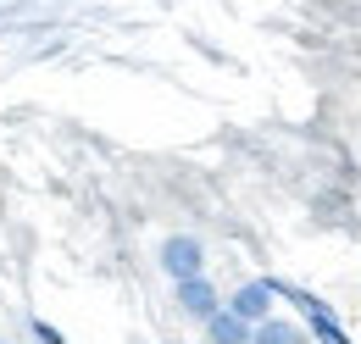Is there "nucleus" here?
Instances as JSON below:
<instances>
[{
    "label": "nucleus",
    "mask_w": 361,
    "mask_h": 344,
    "mask_svg": "<svg viewBox=\"0 0 361 344\" xmlns=\"http://www.w3.org/2000/svg\"><path fill=\"white\" fill-rule=\"evenodd\" d=\"M156 272L167 278V283H183V278H206L212 272V250H206V239L200 233H161V245H156Z\"/></svg>",
    "instance_id": "nucleus-1"
},
{
    "label": "nucleus",
    "mask_w": 361,
    "mask_h": 344,
    "mask_svg": "<svg viewBox=\"0 0 361 344\" xmlns=\"http://www.w3.org/2000/svg\"><path fill=\"white\" fill-rule=\"evenodd\" d=\"M223 305L239 317V322H267V317H278V278H245V283H233V289H223Z\"/></svg>",
    "instance_id": "nucleus-2"
},
{
    "label": "nucleus",
    "mask_w": 361,
    "mask_h": 344,
    "mask_svg": "<svg viewBox=\"0 0 361 344\" xmlns=\"http://www.w3.org/2000/svg\"><path fill=\"white\" fill-rule=\"evenodd\" d=\"M173 305H178L183 322L206 328V322L223 311V289L212 283V272H206V278H183V283H173Z\"/></svg>",
    "instance_id": "nucleus-3"
},
{
    "label": "nucleus",
    "mask_w": 361,
    "mask_h": 344,
    "mask_svg": "<svg viewBox=\"0 0 361 344\" xmlns=\"http://www.w3.org/2000/svg\"><path fill=\"white\" fill-rule=\"evenodd\" d=\"M250 344H312V333L295 317H267V322L250 328Z\"/></svg>",
    "instance_id": "nucleus-4"
},
{
    "label": "nucleus",
    "mask_w": 361,
    "mask_h": 344,
    "mask_svg": "<svg viewBox=\"0 0 361 344\" xmlns=\"http://www.w3.org/2000/svg\"><path fill=\"white\" fill-rule=\"evenodd\" d=\"M200 344H250V322H239V317L223 305V311L200 328Z\"/></svg>",
    "instance_id": "nucleus-5"
},
{
    "label": "nucleus",
    "mask_w": 361,
    "mask_h": 344,
    "mask_svg": "<svg viewBox=\"0 0 361 344\" xmlns=\"http://www.w3.org/2000/svg\"><path fill=\"white\" fill-rule=\"evenodd\" d=\"M28 333H34L39 344H67V339H61V328H50L45 317H34V322H28Z\"/></svg>",
    "instance_id": "nucleus-6"
},
{
    "label": "nucleus",
    "mask_w": 361,
    "mask_h": 344,
    "mask_svg": "<svg viewBox=\"0 0 361 344\" xmlns=\"http://www.w3.org/2000/svg\"><path fill=\"white\" fill-rule=\"evenodd\" d=\"M0 344H11V339H0Z\"/></svg>",
    "instance_id": "nucleus-7"
}]
</instances>
